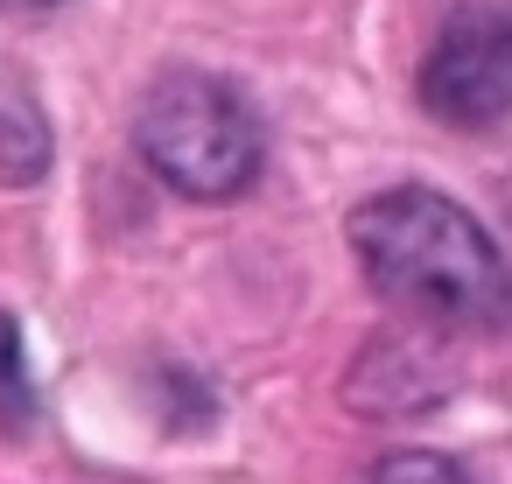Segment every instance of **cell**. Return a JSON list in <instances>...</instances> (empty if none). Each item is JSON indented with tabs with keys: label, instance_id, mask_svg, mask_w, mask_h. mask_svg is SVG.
<instances>
[{
	"label": "cell",
	"instance_id": "1",
	"mask_svg": "<svg viewBox=\"0 0 512 484\" xmlns=\"http://www.w3.org/2000/svg\"><path fill=\"white\" fill-rule=\"evenodd\" d=\"M351 253L365 281L428 330L484 337L512 323V267L498 239L442 190L400 183L365 197L351 211Z\"/></svg>",
	"mask_w": 512,
	"mask_h": 484
},
{
	"label": "cell",
	"instance_id": "2",
	"mask_svg": "<svg viewBox=\"0 0 512 484\" xmlns=\"http://www.w3.org/2000/svg\"><path fill=\"white\" fill-rule=\"evenodd\" d=\"M141 162L183 197H239L267 162V127L239 85L211 71H162L134 106Z\"/></svg>",
	"mask_w": 512,
	"mask_h": 484
},
{
	"label": "cell",
	"instance_id": "3",
	"mask_svg": "<svg viewBox=\"0 0 512 484\" xmlns=\"http://www.w3.org/2000/svg\"><path fill=\"white\" fill-rule=\"evenodd\" d=\"M421 106L442 127H491L512 113V0H463L421 57Z\"/></svg>",
	"mask_w": 512,
	"mask_h": 484
},
{
	"label": "cell",
	"instance_id": "4",
	"mask_svg": "<svg viewBox=\"0 0 512 484\" xmlns=\"http://www.w3.org/2000/svg\"><path fill=\"white\" fill-rule=\"evenodd\" d=\"M50 169V120L22 78L0 71V183H36Z\"/></svg>",
	"mask_w": 512,
	"mask_h": 484
},
{
	"label": "cell",
	"instance_id": "5",
	"mask_svg": "<svg viewBox=\"0 0 512 484\" xmlns=\"http://www.w3.org/2000/svg\"><path fill=\"white\" fill-rule=\"evenodd\" d=\"M36 414V386H29V358H22V330L15 316H0V428L22 435Z\"/></svg>",
	"mask_w": 512,
	"mask_h": 484
},
{
	"label": "cell",
	"instance_id": "6",
	"mask_svg": "<svg viewBox=\"0 0 512 484\" xmlns=\"http://www.w3.org/2000/svg\"><path fill=\"white\" fill-rule=\"evenodd\" d=\"M358 484H477L463 463H449V456H428V449H393V456H379Z\"/></svg>",
	"mask_w": 512,
	"mask_h": 484
},
{
	"label": "cell",
	"instance_id": "7",
	"mask_svg": "<svg viewBox=\"0 0 512 484\" xmlns=\"http://www.w3.org/2000/svg\"><path fill=\"white\" fill-rule=\"evenodd\" d=\"M8 15H50V8H64V0H0Z\"/></svg>",
	"mask_w": 512,
	"mask_h": 484
}]
</instances>
